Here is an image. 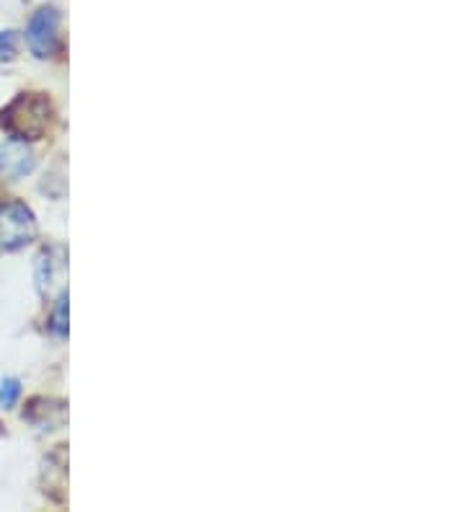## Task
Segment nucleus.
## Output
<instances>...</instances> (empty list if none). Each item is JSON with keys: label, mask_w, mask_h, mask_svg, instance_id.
I'll return each instance as SVG.
<instances>
[{"label": "nucleus", "mask_w": 465, "mask_h": 512, "mask_svg": "<svg viewBox=\"0 0 465 512\" xmlns=\"http://www.w3.org/2000/svg\"><path fill=\"white\" fill-rule=\"evenodd\" d=\"M52 101L47 94H19L11 104L0 109V127L11 135L13 140H24V143H34L47 135L52 125Z\"/></svg>", "instance_id": "obj_1"}, {"label": "nucleus", "mask_w": 465, "mask_h": 512, "mask_svg": "<svg viewBox=\"0 0 465 512\" xmlns=\"http://www.w3.org/2000/svg\"><path fill=\"white\" fill-rule=\"evenodd\" d=\"M39 233L31 207L19 200L0 202V249L19 251L29 246Z\"/></svg>", "instance_id": "obj_2"}, {"label": "nucleus", "mask_w": 465, "mask_h": 512, "mask_svg": "<svg viewBox=\"0 0 465 512\" xmlns=\"http://www.w3.org/2000/svg\"><path fill=\"white\" fill-rule=\"evenodd\" d=\"M26 44H29L31 55L39 60H50L60 52L62 37H60V11L52 6L39 8L31 16L29 26H26Z\"/></svg>", "instance_id": "obj_3"}, {"label": "nucleus", "mask_w": 465, "mask_h": 512, "mask_svg": "<svg viewBox=\"0 0 465 512\" xmlns=\"http://www.w3.org/2000/svg\"><path fill=\"white\" fill-rule=\"evenodd\" d=\"M37 166V158L31 153L24 140H8L0 145V176L8 182H19L26 174H31Z\"/></svg>", "instance_id": "obj_4"}, {"label": "nucleus", "mask_w": 465, "mask_h": 512, "mask_svg": "<svg viewBox=\"0 0 465 512\" xmlns=\"http://www.w3.org/2000/svg\"><path fill=\"white\" fill-rule=\"evenodd\" d=\"M24 419L42 432L60 430V427H65V422H68V404L60 399H44V396H37V399H31L29 406L24 409Z\"/></svg>", "instance_id": "obj_5"}, {"label": "nucleus", "mask_w": 465, "mask_h": 512, "mask_svg": "<svg viewBox=\"0 0 465 512\" xmlns=\"http://www.w3.org/2000/svg\"><path fill=\"white\" fill-rule=\"evenodd\" d=\"M37 288L42 295H50L52 288L60 282L62 272L68 269V262H65V251L60 246H50V249H42L37 256Z\"/></svg>", "instance_id": "obj_6"}, {"label": "nucleus", "mask_w": 465, "mask_h": 512, "mask_svg": "<svg viewBox=\"0 0 465 512\" xmlns=\"http://www.w3.org/2000/svg\"><path fill=\"white\" fill-rule=\"evenodd\" d=\"M50 329L55 331L57 337H68V293L62 290L60 298L55 303V313H52Z\"/></svg>", "instance_id": "obj_7"}, {"label": "nucleus", "mask_w": 465, "mask_h": 512, "mask_svg": "<svg viewBox=\"0 0 465 512\" xmlns=\"http://www.w3.org/2000/svg\"><path fill=\"white\" fill-rule=\"evenodd\" d=\"M21 399V383L16 378H6L0 383V406L3 409H13Z\"/></svg>", "instance_id": "obj_8"}, {"label": "nucleus", "mask_w": 465, "mask_h": 512, "mask_svg": "<svg viewBox=\"0 0 465 512\" xmlns=\"http://www.w3.org/2000/svg\"><path fill=\"white\" fill-rule=\"evenodd\" d=\"M19 52V37L16 32H0V63H8Z\"/></svg>", "instance_id": "obj_9"}]
</instances>
